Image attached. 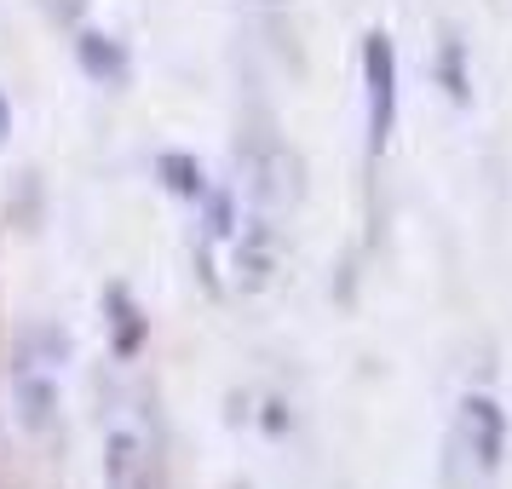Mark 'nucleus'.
I'll list each match as a JSON object with an SVG mask.
<instances>
[{
	"instance_id": "obj_1",
	"label": "nucleus",
	"mask_w": 512,
	"mask_h": 489,
	"mask_svg": "<svg viewBox=\"0 0 512 489\" xmlns=\"http://www.w3.org/2000/svg\"><path fill=\"white\" fill-rule=\"evenodd\" d=\"M507 409H501V397L489 392H466L461 409H455V449H461V461L478 472V478H495L501 461H507Z\"/></svg>"
},
{
	"instance_id": "obj_2",
	"label": "nucleus",
	"mask_w": 512,
	"mask_h": 489,
	"mask_svg": "<svg viewBox=\"0 0 512 489\" xmlns=\"http://www.w3.org/2000/svg\"><path fill=\"white\" fill-rule=\"evenodd\" d=\"M363 116H369V150L380 156L397 133V47L386 29L363 35Z\"/></svg>"
},
{
	"instance_id": "obj_3",
	"label": "nucleus",
	"mask_w": 512,
	"mask_h": 489,
	"mask_svg": "<svg viewBox=\"0 0 512 489\" xmlns=\"http://www.w3.org/2000/svg\"><path fill=\"white\" fill-rule=\"evenodd\" d=\"M104 489H156V461L150 443L133 426H116L104 438Z\"/></svg>"
},
{
	"instance_id": "obj_4",
	"label": "nucleus",
	"mask_w": 512,
	"mask_h": 489,
	"mask_svg": "<svg viewBox=\"0 0 512 489\" xmlns=\"http://www.w3.org/2000/svg\"><path fill=\"white\" fill-rule=\"evenodd\" d=\"M52 409H58V369L24 363V369H18V420H24L29 432H47Z\"/></svg>"
},
{
	"instance_id": "obj_5",
	"label": "nucleus",
	"mask_w": 512,
	"mask_h": 489,
	"mask_svg": "<svg viewBox=\"0 0 512 489\" xmlns=\"http://www.w3.org/2000/svg\"><path fill=\"white\" fill-rule=\"evenodd\" d=\"M75 58H81V70H87V81H98V87H121L127 81V47H121L116 35H104V29H87L81 41H75Z\"/></svg>"
},
{
	"instance_id": "obj_6",
	"label": "nucleus",
	"mask_w": 512,
	"mask_h": 489,
	"mask_svg": "<svg viewBox=\"0 0 512 489\" xmlns=\"http://www.w3.org/2000/svg\"><path fill=\"white\" fill-rule=\"evenodd\" d=\"M248 173H254L248 190H254L265 208H282V202H294V196H300V185H294V156H282L277 144H265L254 162H248Z\"/></svg>"
},
{
	"instance_id": "obj_7",
	"label": "nucleus",
	"mask_w": 512,
	"mask_h": 489,
	"mask_svg": "<svg viewBox=\"0 0 512 489\" xmlns=\"http://www.w3.org/2000/svg\"><path fill=\"white\" fill-rule=\"evenodd\" d=\"M162 173H167V190H173V196H190V202L202 196V167L190 162V156H179V150L162 156Z\"/></svg>"
},
{
	"instance_id": "obj_8",
	"label": "nucleus",
	"mask_w": 512,
	"mask_h": 489,
	"mask_svg": "<svg viewBox=\"0 0 512 489\" xmlns=\"http://www.w3.org/2000/svg\"><path fill=\"white\" fill-rule=\"evenodd\" d=\"M443 75H449V93L461 98L466 104V75H461V41H455V35H449V41H443Z\"/></svg>"
},
{
	"instance_id": "obj_9",
	"label": "nucleus",
	"mask_w": 512,
	"mask_h": 489,
	"mask_svg": "<svg viewBox=\"0 0 512 489\" xmlns=\"http://www.w3.org/2000/svg\"><path fill=\"white\" fill-rule=\"evenodd\" d=\"M12 139V98L0 93V144Z\"/></svg>"
}]
</instances>
